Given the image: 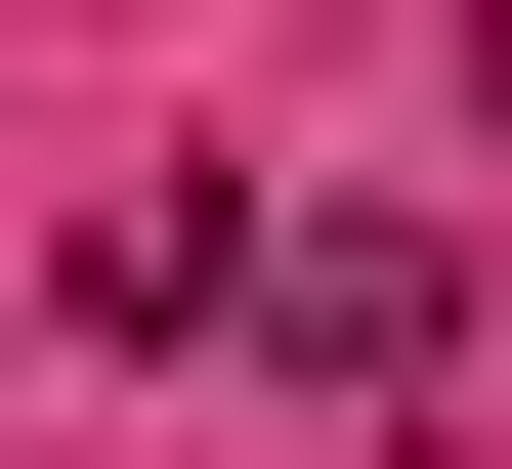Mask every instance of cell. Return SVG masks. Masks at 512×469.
<instances>
[{"instance_id": "obj_1", "label": "cell", "mask_w": 512, "mask_h": 469, "mask_svg": "<svg viewBox=\"0 0 512 469\" xmlns=\"http://www.w3.org/2000/svg\"><path fill=\"white\" fill-rule=\"evenodd\" d=\"M214 299H256V342H299V384H427V342H470V214H256Z\"/></svg>"}, {"instance_id": "obj_2", "label": "cell", "mask_w": 512, "mask_h": 469, "mask_svg": "<svg viewBox=\"0 0 512 469\" xmlns=\"http://www.w3.org/2000/svg\"><path fill=\"white\" fill-rule=\"evenodd\" d=\"M470 128H512V43H470Z\"/></svg>"}]
</instances>
